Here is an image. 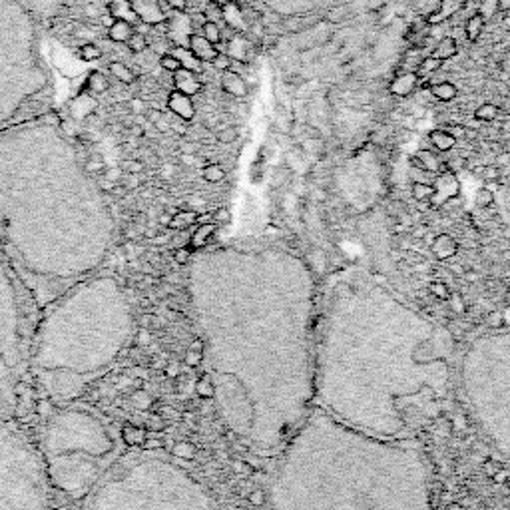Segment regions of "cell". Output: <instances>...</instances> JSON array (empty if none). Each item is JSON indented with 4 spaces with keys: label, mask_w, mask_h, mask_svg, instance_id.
<instances>
[{
    "label": "cell",
    "mask_w": 510,
    "mask_h": 510,
    "mask_svg": "<svg viewBox=\"0 0 510 510\" xmlns=\"http://www.w3.org/2000/svg\"><path fill=\"white\" fill-rule=\"evenodd\" d=\"M132 6L142 24L158 26L166 23V14L160 6V0H132Z\"/></svg>",
    "instance_id": "obj_11"
},
{
    "label": "cell",
    "mask_w": 510,
    "mask_h": 510,
    "mask_svg": "<svg viewBox=\"0 0 510 510\" xmlns=\"http://www.w3.org/2000/svg\"><path fill=\"white\" fill-rule=\"evenodd\" d=\"M221 90L225 94H230L233 98H247V94H249V86H247V80H245L244 76L240 74V72H235V70H225V72H221Z\"/></svg>",
    "instance_id": "obj_14"
},
{
    "label": "cell",
    "mask_w": 510,
    "mask_h": 510,
    "mask_svg": "<svg viewBox=\"0 0 510 510\" xmlns=\"http://www.w3.org/2000/svg\"><path fill=\"white\" fill-rule=\"evenodd\" d=\"M204 18L209 20V23H220L223 20V11H221V6L218 2H208V6L204 8Z\"/></svg>",
    "instance_id": "obj_40"
},
{
    "label": "cell",
    "mask_w": 510,
    "mask_h": 510,
    "mask_svg": "<svg viewBox=\"0 0 510 510\" xmlns=\"http://www.w3.org/2000/svg\"><path fill=\"white\" fill-rule=\"evenodd\" d=\"M38 307L0 251V418L12 421L28 379L30 341Z\"/></svg>",
    "instance_id": "obj_8"
},
{
    "label": "cell",
    "mask_w": 510,
    "mask_h": 510,
    "mask_svg": "<svg viewBox=\"0 0 510 510\" xmlns=\"http://www.w3.org/2000/svg\"><path fill=\"white\" fill-rule=\"evenodd\" d=\"M78 54L84 62H94V60L102 58V48L98 46L96 42H86L80 46Z\"/></svg>",
    "instance_id": "obj_36"
},
{
    "label": "cell",
    "mask_w": 510,
    "mask_h": 510,
    "mask_svg": "<svg viewBox=\"0 0 510 510\" xmlns=\"http://www.w3.org/2000/svg\"><path fill=\"white\" fill-rule=\"evenodd\" d=\"M492 199H495V196H492V192L490 189H478V194H476V204L480 206V208H487V206H490L492 204Z\"/></svg>",
    "instance_id": "obj_45"
},
{
    "label": "cell",
    "mask_w": 510,
    "mask_h": 510,
    "mask_svg": "<svg viewBox=\"0 0 510 510\" xmlns=\"http://www.w3.org/2000/svg\"><path fill=\"white\" fill-rule=\"evenodd\" d=\"M50 492L38 449L0 418V510H50Z\"/></svg>",
    "instance_id": "obj_9"
},
{
    "label": "cell",
    "mask_w": 510,
    "mask_h": 510,
    "mask_svg": "<svg viewBox=\"0 0 510 510\" xmlns=\"http://www.w3.org/2000/svg\"><path fill=\"white\" fill-rule=\"evenodd\" d=\"M433 290L437 291V293H441V297H447V295H449V291H447V287H444L442 283H441V285H435Z\"/></svg>",
    "instance_id": "obj_58"
},
{
    "label": "cell",
    "mask_w": 510,
    "mask_h": 510,
    "mask_svg": "<svg viewBox=\"0 0 510 510\" xmlns=\"http://www.w3.org/2000/svg\"><path fill=\"white\" fill-rule=\"evenodd\" d=\"M411 194L415 199L418 201H429L435 197V187L430 186V184H423V182H415L413 187H411Z\"/></svg>",
    "instance_id": "obj_34"
},
{
    "label": "cell",
    "mask_w": 510,
    "mask_h": 510,
    "mask_svg": "<svg viewBox=\"0 0 510 510\" xmlns=\"http://www.w3.org/2000/svg\"><path fill=\"white\" fill-rule=\"evenodd\" d=\"M110 90V80L106 78L102 72H92L86 80V92L90 96H100Z\"/></svg>",
    "instance_id": "obj_25"
},
{
    "label": "cell",
    "mask_w": 510,
    "mask_h": 510,
    "mask_svg": "<svg viewBox=\"0 0 510 510\" xmlns=\"http://www.w3.org/2000/svg\"><path fill=\"white\" fill-rule=\"evenodd\" d=\"M163 24L170 42L178 48H187L194 35V16H189L186 11H174L172 16H166Z\"/></svg>",
    "instance_id": "obj_10"
},
{
    "label": "cell",
    "mask_w": 510,
    "mask_h": 510,
    "mask_svg": "<svg viewBox=\"0 0 510 510\" xmlns=\"http://www.w3.org/2000/svg\"><path fill=\"white\" fill-rule=\"evenodd\" d=\"M134 329V309L124 285L98 271L38 313L28 377L50 399L70 403L116 365Z\"/></svg>",
    "instance_id": "obj_4"
},
{
    "label": "cell",
    "mask_w": 510,
    "mask_h": 510,
    "mask_svg": "<svg viewBox=\"0 0 510 510\" xmlns=\"http://www.w3.org/2000/svg\"><path fill=\"white\" fill-rule=\"evenodd\" d=\"M249 502L255 504V506H261V504H266V492L261 490V488H255L254 492L249 495Z\"/></svg>",
    "instance_id": "obj_50"
},
{
    "label": "cell",
    "mask_w": 510,
    "mask_h": 510,
    "mask_svg": "<svg viewBox=\"0 0 510 510\" xmlns=\"http://www.w3.org/2000/svg\"><path fill=\"white\" fill-rule=\"evenodd\" d=\"M456 94H459V90L451 82H439V84L430 86V96L439 102H451L456 98Z\"/></svg>",
    "instance_id": "obj_27"
},
{
    "label": "cell",
    "mask_w": 510,
    "mask_h": 510,
    "mask_svg": "<svg viewBox=\"0 0 510 510\" xmlns=\"http://www.w3.org/2000/svg\"><path fill=\"white\" fill-rule=\"evenodd\" d=\"M108 70H110V74H112L118 82H122V84H134V82H136V72L130 68L128 64H124V62L114 60V62L108 64Z\"/></svg>",
    "instance_id": "obj_26"
},
{
    "label": "cell",
    "mask_w": 510,
    "mask_h": 510,
    "mask_svg": "<svg viewBox=\"0 0 510 510\" xmlns=\"http://www.w3.org/2000/svg\"><path fill=\"white\" fill-rule=\"evenodd\" d=\"M435 254L439 255V257H451L454 251H456V244L452 242L449 235H441L437 242H435Z\"/></svg>",
    "instance_id": "obj_33"
},
{
    "label": "cell",
    "mask_w": 510,
    "mask_h": 510,
    "mask_svg": "<svg viewBox=\"0 0 510 510\" xmlns=\"http://www.w3.org/2000/svg\"><path fill=\"white\" fill-rule=\"evenodd\" d=\"M38 454L52 490L84 500L122 456V439L88 406H62L40 430Z\"/></svg>",
    "instance_id": "obj_5"
},
{
    "label": "cell",
    "mask_w": 510,
    "mask_h": 510,
    "mask_svg": "<svg viewBox=\"0 0 510 510\" xmlns=\"http://www.w3.org/2000/svg\"><path fill=\"white\" fill-rule=\"evenodd\" d=\"M461 355L447 327L349 266L319 297L315 405L363 433L413 441L451 409Z\"/></svg>",
    "instance_id": "obj_2"
},
{
    "label": "cell",
    "mask_w": 510,
    "mask_h": 510,
    "mask_svg": "<svg viewBox=\"0 0 510 510\" xmlns=\"http://www.w3.org/2000/svg\"><path fill=\"white\" fill-rule=\"evenodd\" d=\"M449 510H459V506H451V509H449Z\"/></svg>",
    "instance_id": "obj_62"
},
{
    "label": "cell",
    "mask_w": 510,
    "mask_h": 510,
    "mask_svg": "<svg viewBox=\"0 0 510 510\" xmlns=\"http://www.w3.org/2000/svg\"><path fill=\"white\" fill-rule=\"evenodd\" d=\"M418 76L417 72H409V70H403L394 76L391 84H389V92L397 96V98H406L411 94L417 90L418 86Z\"/></svg>",
    "instance_id": "obj_17"
},
{
    "label": "cell",
    "mask_w": 510,
    "mask_h": 510,
    "mask_svg": "<svg viewBox=\"0 0 510 510\" xmlns=\"http://www.w3.org/2000/svg\"><path fill=\"white\" fill-rule=\"evenodd\" d=\"M128 136H134V138L146 136V128L139 124H132V126H128Z\"/></svg>",
    "instance_id": "obj_51"
},
{
    "label": "cell",
    "mask_w": 510,
    "mask_h": 510,
    "mask_svg": "<svg viewBox=\"0 0 510 510\" xmlns=\"http://www.w3.org/2000/svg\"><path fill=\"white\" fill-rule=\"evenodd\" d=\"M456 54H459V42H456L452 36H444V38H441V40L437 42V46H435L430 56H435V58L444 62V60L454 58Z\"/></svg>",
    "instance_id": "obj_22"
},
{
    "label": "cell",
    "mask_w": 510,
    "mask_h": 510,
    "mask_svg": "<svg viewBox=\"0 0 510 510\" xmlns=\"http://www.w3.org/2000/svg\"><path fill=\"white\" fill-rule=\"evenodd\" d=\"M232 64H233V60L230 58L228 54H223V52H220V54L216 56V60L211 62V66H213V68L221 70V72H225V70H232Z\"/></svg>",
    "instance_id": "obj_44"
},
{
    "label": "cell",
    "mask_w": 510,
    "mask_h": 510,
    "mask_svg": "<svg viewBox=\"0 0 510 510\" xmlns=\"http://www.w3.org/2000/svg\"><path fill=\"white\" fill-rule=\"evenodd\" d=\"M429 142L433 148L439 151H451L456 146V139L452 138L447 130H433L429 134Z\"/></svg>",
    "instance_id": "obj_24"
},
{
    "label": "cell",
    "mask_w": 510,
    "mask_h": 510,
    "mask_svg": "<svg viewBox=\"0 0 510 510\" xmlns=\"http://www.w3.org/2000/svg\"><path fill=\"white\" fill-rule=\"evenodd\" d=\"M174 88L178 92L186 94V96H197L204 90V82L199 80L197 72L180 68L178 72H174Z\"/></svg>",
    "instance_id": "obj_16"
},
{
    "label": "cell",
    "mask_w": 510,
    "mask_h": 510,
    "mask_svg": "<svg viewBox=\"0 0 510 510\" xmlns=\"http://www.w3.org/2000/svg\"><path fill=\"white\" fill-rule=\"evenodd\" d=\"M174 54L175 58L180 60V64H182V68H186V70H192V72H199L201 70V62L189 52V48H178L175 46V50L172 52Z\"/></svg>",
    "instance_id": "obj_29"
},
{
    "label": "cell",
    "mask_w": 510,
    "mask_h": 510,
    "mask_svg": "<svg viewBox=\"0 0 510 510\" xmlns=\"http://www.w3.org/2000/svg\"><path fill=\"white\" fill-rule=\"evenodd\" d=\"M483 30H485L483 16L473 14V16L466 18V23H464V35H466V38H468L471 42H476V40L480 38V35H483Z\"/></svg>",
    "instance_id": "obj_28"
},
{
    "label": "cell",
    "mask_w": 510,
    "mask_h": 510,
    "mask_svg": "<svg viewBox=\"0 0 510 510\" xmlns=\"http://www.w3.org/2000/svg\"><path fill=\"white\" fill-rule=\"evenodd\" d=\"M168 108H170L172 114H175L184 122H192L196 116V106H194L192 96H186V94L178 92V90H174L168 96Z\"/></svg>",
    "instance_id": "obj_12"
},
{
    "label": "cell",
    "mask_w": 510,
    "mask_h": 510,
    "mask_svg": "<svg viewBox=\"0 0 510 510\" xmlns=\"http://www.w3.org/2000/svg\"><path fill=\"white\" fill-rule=\"evenodd\" d=\"M221 11H223V23L228 24V28H232V30L240 32V35H245L249 30V23L245 18V12L240 2L232 0L228 4H223Z\"/></svg>",
    "instance_id": "obj_15"
},
{
    "label": "cell",
    "mask_w": 510,
    "mask_h": 510,
    "mask_svg": "<svg viewBox=\"0 0 510 510\" xmlns=\"http://www.w3.org/2000/svg\"><path fill=\"white\" fill-rule=\"evenodd\" d=\"M269 510H433L417 439L389 441L313 405L279 452Z\"/></svg>",
    "instance_id": "obj_3"
},
{
    "label": "cell",
    "mask_w": 510,
    "mask_h": 510,
    "mask_svg": "<svg viewBox=\"0 0 510 510\" xmlns=\"http://www.w3.org/2000/svg\"><path fill=\"white\" fill-rule=\"evenodd\" d=\"M160 66H162L166 72H170V74H174V72H178V70L182 68L180 60L175 58L174 54H163L162 58H160Z\"/></svg>",
    "instance_id": "obj_42"
},
{
    "label": "cell",
    "mask_w": 510,
    "mask_h": 510,
    "mask_svg": "<svg viewBox=\"0 0 510 510\" xmlns=\"http://www.w3.org/2000/svg\"><path fill=\"white\" fill-rule=\"evenodd\" d=\"M228 56L232 60H235V62H242V64H245L247 62V52H249V48H251V44L247 42V38H245V35H240V32H235V35H232V38L228 40Z\"/></svg>",
    "instance_id": "obj_20"
},
{
    "label": "cell",
    "mask_w": 510,
    "mask_h": 510,
    "mask_svg": "<svg viewBox=\"0 0 510 510\" xmlns=\"http://www.w3.org/2000/svg\"><path fill=\"white\" fill-rule=\"evenodd\" d=\"M187 48H189V52H192L201 64H211V62L216 60V56L220 54V48L216 46V44H211L206 36L196 35V32L189 38Z\"/></svg>",
    "instance_id": "obj_13"
},
{
    "label": "cell",
    "mask_w": 510,
    "mask_h": 510,
    "mask_svg": "<svg viewBox=\"0 0 510 510\" xmlns=\"http://www.w3.org/2000/svg\"><path fill=\"white\" fill-rule=\"evenodd\" d=\"M154 128H156L158 132H162V134H166V132H170V128H172V124H170V122H168V120L163 118V120H160V122H158V124H156V126H154Z\"/></svg>",
    "instance_id": "obj_54"
},
{
    "label": "cell",
    "mask_w": 510,
    "mask_h": 510,
    "mask_svg": "<svg viewBox=\"0 0 510 510\" xmlns=\"http://www.w3.org/2000/svg\"><path fill=\"white\" fill-rule=\"evenodd\" d=\"M128 108H130V112H132L134 116H144L146 110H148V106H146V102H144L142 98H132V100L128 102Z\"/></svg>",
    "instance_id": "obj_43"
},
{
    "label": "cell",
    "mask_w": 510,
    "mask_h": 510,
    "mask_svg": "<svg viewBox=\"0 0 510 510\" xmlns=\"http://www.w3.org/2000/svg\"><path fill=\"white\" fill-rule=\"evenodd\" d=\"M499 11L510 12V0H499Z\"/></svg>",
    "instance_id": "obj_57"
},
{
    "label": "cell",
    "mask_w": 510,
    "mask_h": 510,
    "mask_svg": "<svg viewBox=\"0 0 510 510\" xmlns=\"http://www.w3.org/2000/svg\"><path fill=\"white\" fill-rule=\"evenodd\" d=\"M124 168H126V170H130V172H139V170H142L144 166H142L139 162H136V160H132V162L124 163Z\"/></svg>",
    "instance_id": "obj_55"
},
{
    "label": "cell",
    "mask_w": 510,
    "mask_h": 510,
    "mask_svg": "<svg viewBox=\"0 0 510 510\" xmlns=\"http://www.w3.org/2000/svg\"><path fill=\"white\" fill-rule=\"evenodd\" d=\"M499 11V0H478V8H476V14L483 16V20H492L497 16Z\"/></svg>",
    "instance_id": "obj_30"
},
{
    "label": "cell",
    "mask_w": 510,
    "mask_h": 510,
    "mask_svg": "<svg viewBox=\"0 0 510 510\" xmlns=\"http://www.w3.org/2000/svg\"><path fill=\"white\" fill-rule=\"evenodd\" d=\"M144 116H146V120L150 122L151 126H156V124H158L160 120H163V118H166V116H163V112L160 110V108H148Z\"/></svg>",
    "instance_id": "obj_48"
},
{
    "label": "cell",
    "mask_w": 510,
    "mask_h": 510,
    "mask_svg": "<svg viewBox=\"0 0 510 510\" xmlns=\"http://www.w3.org/2000/svg\"><path fill=\"white\" fill-rule=\"evenodd\" d=\"M223 178H225V172H223V168H221L220 163H208L204 168V180L209 182V184H218Z\"/></svg>",
    "instance_id": "obj_37"
},
{
    "label": "cell",
    "mask_w": 510,
    "mask_h": 510,
    "mask_svg": "<svg viewBox=\"0 0 510 510\" xmlns=\"http://www.w3.org/2000/svg\"><path fill=\"white\" fill-rule=\"evenodd\" d=\"M172 11H186L187 0H166Z\"/></svg>",
    "instance_id": "obj_52"
},
{
    "label": "cell",
    "mask_w": 510,
    "mask_h": 510,
    "mask_svg": "<svg viewBox=\"0 0 510 510\" xmlns=\"http://www.w3.org/2000/svg\"><path fill=\"white\" fill-rule=\"evenodd\" d=\"M441 66H442L441 60L435 58V56H427V58L421 60L417 74H418V76H427V74H433V72H437V70L441 68Z\"/></svg>",
    "instance_id": "obj_38"
},
{
    "label": "cell",
    "mask_w": 510,
    "mask_h": 510,
    "mask_svg": "<svg viewBox=\"0 0 510 510\" xmlns=\"http://www.w3.org/2000/svg\"><path fill=\"white\" fill-rule=\"evenodd\" d=\"M126 44L134 54H139V52L148 50V38H146V35H142V32H134V35L130 36V40H128Z\"/></svg>",
    "instance_id": "obj_39"
},
{
    "label": "cell",
    "mask_w": 510,
    "mask_h": 510,
    "mask_svg": "<svg viewBox=\"0 0 510 510\" xmlns=\"http://www.w3.org/2000/svg\"><path fill=\"white\" fill-rule=\"evenodd\" d=\"M174 132H178V134H182V136H186V128L182 126V124H174Z\"/></svg>",
    "instance_id": "obj_59"
},
{
    "label": "cell",
    "mask_w": 510,
    "mask_h": 510,
    "mask_svg": "<svg viewBox=\"0 0 510 510\" xmlns=\"http://www.w3.org/2000/svg\"><path fill=\"white\" fill-rule=\"evenodd\" d=\"M459 385L476 425L510 461V327L480 335L464 349Z\"/></svg>",
    "instance_id": "obj_7"
},
{
    "label": "cell",
    "mask_w": 510,
    "mask_h": 510,
    "mask_svg": "<svg viewBox=\"0 0 510 510\" xmlns=\"http://www.w3.org/2000/svg\"><path fill=\"white\" fill-rule=\"evenodd\" d=\"M427 36H429V32L423 30V24H413L409 28V32H406V40H409V44L413 48H421L425 44Z\"/></svg>",
    "instance_id": "obj_32"
},
{
    "label": "cell",
    "mask_w": 510,
    "mask_h": 510,
    "mask_svg": "<svg viewBox=\"0 0 510 510\" xmlns=\"http://www.w3.org/2000/svg\"><path fill=\"white\" fill-rule=\"evenodd\" d=\"M108 12L114 16V20H124L132 26L139 23L136 12H134V6H132V0H110Z\"/></svg>",
    "instance_id": "obj_19"
},
{
    "label": "cell",
    "mask_w": 510,
    "mask_h": 510,
    "mask_svg": "<svg viewBox=\"0 0 510 510\" xmlns=\"http://www.w3.org/2000/svg\"><path fill=\"white\" fill-rule=\"evenodd\" d=\"M466 4V0H439V8L433 12L430 16L425 18V23L435 26V24H441L444 20H449L451 16H454L456 12L463 8Z\"/></svg>",
    "instance_id": "obj_18"
},
{
    "label": "cell",
    "mask_w": 510,
    "mask_h": 510,
    "mask_svg": "<svg viewBox=\"0 0 510 510\" xmlns=\"http://www.w3.org/2000/svg\"><path fill=\"white\" fill-rule=\"evenodd\" d=\"M213 2H218L220 6H223V4H228V2H232V0H213Z\"/></svg>",
    "instance_id": "obj_61"
},
{
    "label": "cell",
    "mask_w": 510,
    "mask_h": 510,
    "mask_svg": "<svg viewBox=\"0 0 510 510\" xmlns=\"http://www.w3.org/2000/svg\"><path fill=\"white\" fill-rule=\"evenodd\" d=\"M100 23L104 24V26H106V30H108V28H110V26H112V24L116 23V20H114V16H112V14H110V12H106V14H102V16H100Z\"/></svg>",
    "instance_id": "obj_53"
},
{
    "label": "cell",
    "mask_w": 510,
    "mask_h": 510,
    "mask_svg": "<svg viewBox=\"0 0 510 510\" xmlns=\"http://www.w3.org/2000/svg\"><path fill=\"white\" fill-rule=\"evenodd\" d=\"M216 138L220 144H233L235 139H237V130L233 126H225L218 130V134H216Z\"/></svg>",
    "instance_id": "obj_41"
},
{
    "label": "cell",
    "mask_w": 510,
    "mask_h": 510,
    "mask_svg": "<svg viewBox=\"0 0 510 510\" xmlns=\"http://www.w3.org/2000/svg\"><path fill=\"white\" fill-rule=\"evenodd\" d=\"M134 32H136V30H134L132 24L124 23V20H116V23L108 28V38H110L112 42H116V44H124V42L130 40V36L134 35Z\"/></svg>",
    "instance_id": "obj_23"
},
{
    "label": "cell",
    "mask_w": 510,
    "mask_h": 510,
    "mask_svg": "<svg viewBox=\"0 0 510 510\" xmlns=\"http://www.w3.org/2000/svg\"><path fill=\"white\" fill-rule=\"evenodd\" d=\"M500 175H502V172H500L499 166H485V170H483V178L487 182H497V180H500Z\"/></svg>",
    "instance_id": "obj_46"
},
{
    "label": "cell",
    "mask_w": 510,
    "mask_h": 510,
    "mask_svg": "<svg viewBox=\"0 0 510 510\" xmlns=\"http://www.w3.org/2000/svg\"><path fill=\"white\" fill-rule=\"evenodd\" d=\"M447 132H449L456 142H459V139H466V128H464L463 124H449Z\"/></svg>",
    "instance_id": "obj_47"
},
{
    "label": "cell",
    "mask_w": 510,
    "mask_h": 510,
    "mask_svg": "<svg viewBox=\"0 0 510 510\" xmlns=\"http://www.w3.org/2000/svg\"><path fill=\"white\" fill-rule=\"evenodd\" d=\"M216 218H218L220 221H230L232 216H230V211H228V209H220V211L216 213Z\"/></svg>",
    "instance_id": "obj_56"
},
{
    "label": "cell",
    "mask_w": 510,
    "mask_h": 510,
    "mask_svg": "<svg viewBox=\"0 0 510 510\" xmlns=\"http://www.w3.org/2000/svg\"><path fill=\"white\" fill-rule=\"evenodd\" d=\"M187 291L223 423L275 456L315 405L311 267L279 245H228L192 259Z\"/></svg>",
    "instance_id": "obj_1"
},
{
    "label": "cell",
    "mask_w": 510,
    "mask_h": 510,
    "mask_svg": "<svg viewBox=\"0 0 510 510\" xmlns=\"http://www.w3.org/2000/svg\"><path fill=\"white\" fill-rule=\"evenodd\" d=\"M347 14V8H333V11L327 12V20L329 23H341Z\"/></svg>",
    "instance_id": "obj_49"
},
{
    "label": "cell",
    "mask_w": 510,
    "mask_h": 510,
    "mask_svg": "<svg viewBox=\"0 0 510 510\" xmlns=\"http://www.w3.org/2000/svg\"><path fill=\"white\" fill-rule=\"evenodd\" d=\"M201 36H206V38H208L211 44H216V46H218V44L221 42L220 24L209 23V20H206V23L201 24Z\"/></svg>",
    "instance_id": "obj_35"
},
{
    "label": "cell",
    "mask_w": 510,
    "mask_h": 510,
    "mask_svg": "<svg viewBox=\"0 0 510 510\" xmlns=\"http://www.w3.org/2000/svg\"><path fill=\"white\" fill-rule=\"evenodd\" d=\"M82 510H221L196 476L158 451L122 454Z\"/></svg>",
    "instance_id": "obj_6"
},
{
    "label": "cell",
    "mask_w": 510,
    "mask_h": 510,
    "mask_svg": "<svg viewBox=\"0 0 510 510\" xmlns=\"http://www.w3.org/2000/svg\"><path fill=\"white\" fill-rule=\"evenodd\" d=\"M502 24H504V28H509V30H510V16H506V18H504V23H502Z\"/></svg>",
    "instance_id": "obj_60"
},
{
    "label": "cell",
    "mask_w": 510,
    "mask_h": 510,
    "mask_svg": "<svg viewBox=\"0 0 510 510\" xmlns=\"http://www.w3.org/2000/svg\"><path fill=\"white\" fill-rule=\"evenodd\" d=\"M497 118H499V106L490 104V102L478 106L475 110L476 122H495Z\"/></svg>",
    "instance_id": "obj_31"
},
{
    "label": "cell",
    "mask_w": 510,
    "mask_h": 510,
    "mask_svg": "<svg viewBox=\"0 0 510 510\" xmlns=\"http://www.w3.org/2000/svg\"><path fill=\"white\" fill-rule=\"evenodd\" d=\"M413 163L418 166L423 172H430V174H437L442 168L441 158L430 150H421L417 156H413Z\"/></svg>",
    "instance_id": "obj_21"
}]
</instances>
